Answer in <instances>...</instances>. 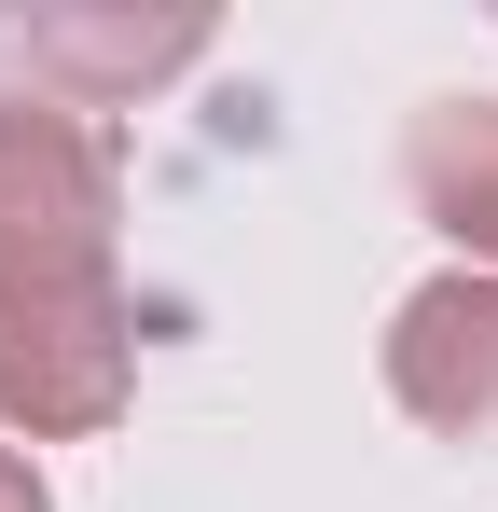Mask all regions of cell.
I'll return each mask as SVG.
<instances>
[{"instance_id": "cell-1", "label": "cell", "mask_w": 498, "mask_h": 512, "mask_svg": "<svg viewBox=\"0 0 498 512\" xmlns=\"http://www.w3.org/2000/svg\"><path fill=\"white\" fill-rule=\"evenodd\" d=\"M125 167L111 125L42 84H0V305H97L125 291Z\"/></svg>"}, {"instance_id": "cell-6", "label": "cell", "mask_w": 498, "mask_h": 512, "mask_svg": "<svg viewBox=\"0 0 498 512\" xmlns=\"http://www.w3.org/2000/svg\"><path fill=\"white\" fill-rule=\"evenodd\" d=\"M0 512H56V485H42V457H28V443H0Z\"/></svg>"}, {"instance_id": "cell-5", "label": "cell", "mask_w": 498, "mask_h": 512, "mask_svg": "<svg viewBox=\"0 0 498 512\" xmlns=\"http://www.w3.org/2000/svg\"><path fill=\"white\" fill-rule=\"evenodd\" d=\"M402 194L429 236H457L471 277H498V97H429L402 125Z\"/></svg>"}, {"instance_id": "cell-2", "label": "cell", "mask_w": 498, "mask_h": 512, "mask_svg": "<svg viewBox=\"0 0 498 512\" xmlns=\"http://www.w3.org/2000/svg\"><path fill=\"white\" fill-rule=\"evenodd\" d=\"M139 402V305H0V429L14 443H97Z\"/></svg>"}, {"instance_id": "cell-4", "label": "cell", "mask_w": 498, "mask_h": 512, "mask_svg": "<svg viewBox=\"0 0 498 512\" xmlns=\"http://www.w3.org/2000/svg\"><path fill=\"white\" fill-rule=\"evenodd\" d=\"M208 56V14H28V84L70 97V111H125L139 84H166V70H194Z\"/></svg>"}, {"instance_id": "cell-3", "label": "cell", "mask_w": 498, "mask_h": 512, "mask_svg": "<svg viewBox=\"0 0 498 512\" xmlns=\"http://www.w3.org/2000/svg\"><path fill=\"white\" fill-rule=\"evenodd\" d=\"M388 402L443 443H498V277L443 263L388 305Z\"/></svg>"}]
</instances>
